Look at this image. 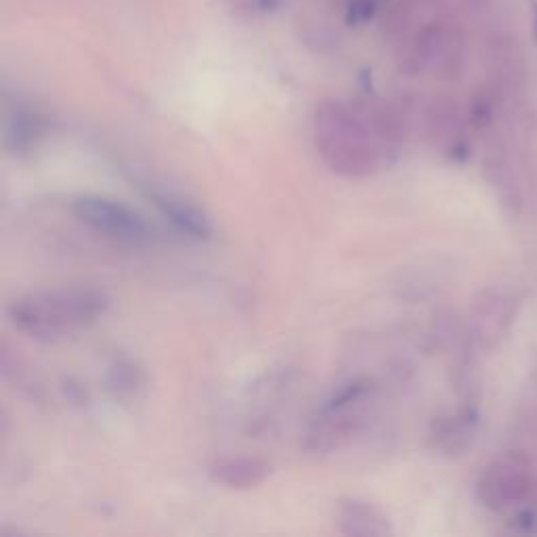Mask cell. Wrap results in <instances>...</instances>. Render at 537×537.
Segmentation results:
<instances>
[{
    "label": "cell",
    "mask_w": 537,
    "mask_h": 537,
    "mask_svg": "<svg viewBox=\"0 0 537 537\" xmlns=\"http://www.w3.org/2000/svg\"><path fill=\"white\" fill-rule=\"evenodd\" d=\"M313 141L334 175L368 179L399 158L403 122L384 105L326 101L313 116Z\"/></svg>",
    "instance_id": "obj_1"
},
{
    "label": "cell",
    "mask_w": 537,
    "mask_h": 537,
    "mask_svg": "<svg viewBox=\"0 0 537 537\" xmlns=\"http://www.w3.org/2000/svg\"><path fill=\"white\" fill-rule=\"evenodd\" d=\"M110 309L105 292L89 286L40 290L17 296L7 313L11 324L36 340L57 342L87 330Z\"/></svg>",
    "instance_id": "obj_2"
},
{
    "label": "cell",
    "mask_w": 537,
    "mask_h": 537,
    "mask_svg": "<svg viewBox=\"0 0 537 537\" xmlns=\"http://www.w3.org/2000/svg\"><path fill=\"white\" fill-rule=\"evenodd\" d=\"M374 397V384L368 378H355L319 407L303 435V449L313 456H328L345 447L368 422Z\"/></svg>",
    "instance_id": "obj_3"
},
{
    "label": "cell",
    "mask_w": 537,
    "mask_h": 537,
    "mask_svg": "<svg viewBox=\"0 0 537 537\" xmlns=\"http://www.w3.org/2000/svg\"><path fill=\"white\" fill-rule=\"evenodd\" d=\"M535 479L531 472V460L523 451L514 449L493 460L477 481L479 502L493 510L502 512L527 504L533 493Z\"/></svg>",
    "instance_id": "obj_4"
},
{
    "label": "cell",
    "mask_w": 537,
    "mask_h": 537,
    "mask_svg": "<svg viewBox=\"0 0 537 537\" xmlns=\"http://www.w3.org/2000/svg\"><path fill=\"white\" fill-rule=\"evenodd\" d=\"M521 298L506 288H485L472 303L468 338L483 351H491L510 332Z\"/></svg>",
    "instance_id": "obj_5"
},
{
    "label": "cell",
    "mask_w": 537,
    "mask_h": 537,
    "mask_svg": "<svg viewBox=\"0 0 537 537\" xmlns=\"http://www.w3.org/2000/svg\"><path fill=\"white\" fill-rule=\"evenodd\" d=\"M72 212L82 225H87L93 231L107 235V238L139 242L147 238V233H149V227L143 221L141 214H137L126 204L112 200V198H105V196L84 193V196L74 198Z\"/></svg>",
    "instance_id": "obj_6"
},
{
    "label": "cell",
    "mask_w": 537,
    "mask_h": 537,
    "mask_svg": "<svg viewBox=\"0 0 537 537\" xmlns=\"http://www.w3.org/2000/svg\"><path fill=\"white\" fill-rule=\"evenodd\" d=\"M410 61L416 72L456 78L464 66V38L454 28L431 26L418 36Z\"/></svg>",
    "instance_id": "obj_7"
},
{
    "label": "cell",
    "mask_w": 537,
    "mask_h": 537,
    "mask_svg": "<svg viewBox=\"0 0 537 537\" xmlns=\"http://www.w3.org/2000/svg\"><path fill=\"white\" fill-rule=\"evenodd\" d=\"M143 193L179 231L198 240H208L212 235L214 227L210 214L196 200L185 196V193L160 185H143Z\"/></svg>",
    "instance_id": "obj_8"
},
{
    "label": "cell",
    "mask_w": 537,
    "mask_h": 537,
    "mask_svg": "<svg viewBox=\"0 0 537 537\" xmlns=\"http://www.w3.org/2000/svg\"><path fill=\"white\" fill-rule=\"evenodd\" d=\"M479 410L475 403L466 401L456 412L439 416L431 424V443L447 458L464 456L475 443L479 431Z\"/></svg>",
    "instance_id": "obj_9"
},
{
    "label": "cell",
    "mask_w": 537,
    "mask_h": 537,
    "mask_svg": "<svg viewBox=\"0 0 537 537\" xmlns=\"http://www.w3.org/2000/svg\"><path fill=\"white\" fill-rule=\"evenodd\" d=\"M428 135L435 147L447 158L464 162L470 154V143L458 107L449 101H437L426 114Z\"/></svg>",
    "instance_id": "obj_10"
},
{
    "label": "cell",
    "mask_w": 537,
    "mask_h": 537,
    "mask_svg": "<svg viewBox=\"0 0 537 537\" xmlns=\"http://www.w3.org/2000/svg\"><path fill=\"white\" fill-rule=\"evenodd\" d=\"M271 472V462L259 456H223L212 460L208 466V477L212 483L235 491L259 487L271 477Z\"/></svg>",
    "instance_id": "obj_11"
},
{
    "label": "cell",
    "mask_w": 537,
    "mask_h": 537,
    "mask_svg": "<svg viewBox=\"0 0 537 537\" xmlns=\"http://www.w3.org/2000/svg\"><path fill=\"white\" fill-rule=\"evenodd\" d=\"M338 531L347 537H386L393 533L391 519L386 512L361 498H347L336 510Z\"/></svg>",
    "instance_id": "obj_12"
},
{
    "label": "cell",
    "mask_w": 537,
    "mask_h": 537,
    "mask_svg": "<svg viewBox=\"0 0 537 537\" xmlns=\"http://www.w3.org/2000/svg\"><path fill=\"white\" fill-rule=\"evenodd\" d=\"M105 384L110 395L120 403H133L145 391V372L141 365L133 359H116L112 361L105 374Z\"/></svg>",
    "instance_id": "obj_13"
},
{
    "label": "cell",
    "mask_w": 537,
    "mask_h": 537,
    "mask_svg": "<svg viewBox=\"0 0 537 537\" xmlns=\"http://www.w3.org/2000/svg\"><path fill=\"white\" fill-rule=\"evenodd\" d=\"M485 175L491 187L496 189L500 202L510 210L519 212L523 198H521V187L517 181V175L506 158L504 152H491L489 158L485 160Z\"/></svg>",
    "instance_id": "obj_14"
},
{
    "label": "cell",
    "mask_w": 537,
    "mask_h": 537,
    "mask_svg": "<svg viewBox=\"0 0 537 537\" xmlns=\"http://www.w3.org/2000/svg\"><path fill=\"white\" fill-rule=\"evenodd\" d=\"M45 135V122L30 110H17L5 126V145L9 152L21 156L36 149L38 141Z\"/></svg>",
    "instance_id": "obj_15"
},
{
    "label": "cell",
    "mask_w": 537,
    "mask_h": 537,
    "mask_svg": "<svg viewBox=\"0 0 537 537\" xmlns=\"http://www.w3.org/2000/svg\"><path fill=\"white\" fill-rule=\"evenodd\" d=\"M229 7L244 13H263L273 7L275 0H227Z\"/></svg>",
    "instance_id": "obj_16"
},
{
    "label": "cell",
    "mask_w": 537,
    "mask_h": 537,
    "mask_svg": "<svg viewBox=\"0 0 537 537\" xmlns=\"http://www.w3.org/2000/svg\"><path fill=\"white\" fill-rule=\"evenodd\" d=\"M529 11H531V26H533V38L537 42V0H529Z\"/></svg>",
    "instance_id": "obj_17"
}]
</instances>
